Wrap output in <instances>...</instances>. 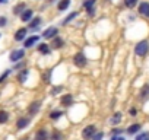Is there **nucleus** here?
<instances>
[{"mask_svg": "<svg viewBox=\"0 0 149 140\" xmlns=\"http://www.w3.org/2000/svg\"><path fill=\"white\" fill-rule=\"evenodd\" d=\"M148 51H149V42H148V41H140V42H137L136 47H134V53H136V55L143 57V55L148 54Z\"/></svg>", "mask_w": 149, "mask_h": 140, "instance_id": "obj_1", "label": "nucleus"}, {"mask_svg": "<svg viewBox=\"0 0 149 140\" xmlns=\"http://www.w3.org/2000/svg\"><path fill=\"white\" fill-rule=\"evenodd\" d=\"M95 131H97L95 125H88V127L84 128V131H82V137H84V139H91V137L95 136Z\"/></svg>", "mask_w": 149, "mask_h": 140, "instance_id": "obj_2", "label": "nucleus"}, {"mask_svg": "<svg viewBox=\"0 0 149 140\" xmlns=\"http://www.w3.org/2000/svg\"><path fill=\"white\" fill-rule=\"evenodd\" d=\"M73 61H74V64H76L78 67H82V66H85V64H86V57H85L82 53H78L76 55H74Z\"/></svg>", "mask_w": 149, "mask_h": 140, "instance_id": "obj_3", "label": "nucleus"}, {"mask_svg": "<svg viewBox=\"0 0 149 140\" xmlns=\"http://www.w3.org/2000/svg\"><path fill=\"white\" fill-rule=\"evenodd\" d=\"M25 55V50H13L10 53V60L12 61H19L21 58H24Z\"/></svg>", "mask_w": 149, "mask_h": 140, "instance_id": "obj_4", "label": "nucleus"}, {"mask_svg": "<svg viewBox=\"0 0 149 140\" xmlns=\"http://www.w3.org/2000/svg\"><path fill=\"white\" fill-rule=\"evenodd\" d=\"M54 35H57V28H56V26H50V28H47V29L42 32V37H44L45 40L54 38Z\"/></svg>", "mask_w": 149, "mask_h": 140, "instance_id": "obj_5", "label": "nucleus"}, {"mask_svg": "<svg viewBox=\"0 0 149 140\" xmlns=\"http://www.w3.org/2000/svg\"><path fill=\"white\" fill-rule=\"evenodd\" d=\"M139 13H140L142 16L149 18V3H148V2H142V3L139 5Z\"/></svg>", "mask_w": 149, "mask_h": 140, "instance_id": "obj_6", "label": "nucleus"}, {"mask_svg": "<svg viewBox=\"0 0 149 140\" xmlns=\"http://www.w3.org/2000/svg\"><path fill=\"white\" fill-rule=\"evenodd\" d=\"M25 35H26V29H25V28L18 29V31H16V34H15V41H24Z\"/></svg>", "mask_w": 149, "mask_h": 140, "instance_id": "obj_7", "label": "nucleus"}, {"mask_svg": "<svg viewBox=\"0 0 149 140\" xmlns=\"http://www.w3.org/2000/svg\"><path fill=\"white\" fill-rule=\"evenodd\" d=\"M47 139H48V134H47V131H45L44 128H41V130L37 131V134H35V140H47Z\"/></svg>", "mask_w": 149, "mask_h": 140, "instance_id": "obj_8", "label": "nucleus"}, {"mask_svg": "<svg viewBox=\"0 0 149 140\" xmlns=\"http://www.w3.org/2000/svg\"><path fill=\"white\" fill-rule=\"evenodd\" d=\"M31 18H32V10H31V9H26V10H24V12L21 13V19H22L24 22L29 21Z\"/></svg>", "mask_w": 149, "mask_h": 140, "instance_id": "obj_9", "label": "nucleus"}, {"mask_svg": "<svg viewBox=\"0 0 149 140\" xmlns=\"http://www.w3.org/2000/svg\"><path fill=\"white\" fill-rule=\"evenodd\" d=\"M72 99H73V96L70 95V94H67V95H64V96H61V105H66V107H69L70 104H72Z\"/></svg>", "mask_w": 149, "mask_h": 140, "instance_id": "obj_10", "label": "nucleus"}, {"mask_svg": "<svg viewBox=\"0 0 149 140\" xmlns=\"http://www.w3.org/2000/svg\"><path fill=\"white\" fill-rule=\"evenodd\" d=\"M37 41H38V37H37V35H34V37H31V38L25 40V44H24V45H25L26 48H29V47H32Z\"/></svg>", "mask_w": 149, "mask_h": 140, "instance_id": "obj_11", "label": "nucleus"}, {"mask_svg": "<svg viewBox=\"0 0 149 140\" xmlns=\"http://www.w3.org/2000/svg\"><path fill=\"white\" fill-rule=\"evenodd\" d=\"M28 124H29V118H19L18 123H16V127H18V128H24V127H26Z\"/></svg>", "mask_w": 149, "mask_h": 140, "instance_id": "obj_12", "label": "nucleus"}, {"mask_svg": "<svg viewBox=\"0 0 149 140\" xmlns=\"http://www.w3.org/2000/svg\"><path fill=\"white\" fill-rule=\"evenodd\" d=\"M70 5V0H60V3H58V10H66Z\"/></svg>", "mask_w": 149, "mask_h": 140, "instance_id": "obj_13", "label": "nucleus"}, {"mask_svg": "<svg viewBox=\"0 0 149 140\" xmlns=\"http://www.w3.org/2000/svg\"><path fill=\"white\" fill-rule=\"evenodd\" d=\"M140 130V124H132L129 128H127V133L129 134H134V133H137Z\"/></svg>", "mask_w": 149, "mask_h": 140, "instance_id": "obj_14", "label": "nucleus"}, {"mask_svg": "<svg viewBox=\"0 0 149 140\" xmlns=\"http://www.w3.org/2000/svg\"><path fill=\"white\" fill-rule=\"evenodd\" d=\"M38 51H40L41 54H48V53H50V45H47V44H40Z\"/></svg>", "mask_w": 149, "mask_h": 140, "instance_id": "obj_15", "label": "nucleus"}, {"mask_svg": "<svg viewBox=\"0 0 149 140\" xmlns=\"http://www.w3.org/2000/svg\"><path fill=\"white\" fill-rule=\"evenodd\" d=\"M63 44H64V42H63L61 38H54V40H53V47H54V48H61Z\"/></svg>", "mask_w": 149, "mask_h": 140, "instance_id": "obj_16", "label": "nucleus"}, {"mask_svg": "<svg viewBox=\"0 0 149 140\" xmlns=\"http://www.w3.org/2000/svg\"><path fill=\"white\" fill-rule=\"evenodd\" d=\"M9 118V114L6 111H0V124H5Z\"/></svg>", "mask_w": 149, "mask_h": 140, "instance_id": "obj_17", "label": "nucleus"}, {"mask_svg": "<svg viewBox=\"0 0 149 140\" xmlns=\"http://www.w3.org/2000/svg\"><path fill=\"white\" fill-rule=\"evenodd\" d=\"M24 9H25V3H19L18 6H15L13 13H15V15H19L21 12H24Z\"/></svg>", "mask_w": 149, "mask_h": 140, "instance_id": "obj_18", "label": "nucleus"}, {"mask_svg": "<svg viewBox=\"0 0 149 140\" xmlns=\"http://www.w3.org/2000/svg\"><path fill=\"white\" fill-rule=\"evenodd\" d=\"M38 110H40V102H34V104H31V107H29V114H35Z\"/></svg>", "mask_w": 149, "mask_h": 140, "instance_id": "obj_19", "label": "nucleus"}, {"mask_svg": "<svg viewBox=\"0 0 149 140\" xmlns=\"http://www.w3.org/2000/svg\"><path fill=\"white\" fill-rule=\"evenodd\" d=\"M120 121H121V114H120V112L114 114L113 118H111V124H118Z\"/></svg>", "mask_w": 149, "mask_h": 140, "instance_id": "obj_20", "label": "nucleus"}, {"mask_svg": "<svg viewBox=\"0 0 149 140\" xmlns=\"http://www.w3.org/2000/svg\"><path fill=\"white\" fill-rule=\"evenodd\" d=\"M94 5H95V0H86L84 3V8L89 10V9H94Z\"/></svg>", "mask_w": 149, "mask_h": 140, "instance_id": "obj_21", "label": "nucleus"}, {"mask_svg": "<svg viewBox=\"0 0 149 140\" xmlns=\"http://www.w3.org/2000/svg\"><path fill=\"white\" fill-rule=\"evenodd\" d=\"M76 16H78V12H73V13H70V15H69V16H67L64 21H63V25H67V24H69V22H70L73 18H76Z\"/></svg>", "mask_w": 149, "mask_h": 140, "instance_id": "obj_22", "label": "nucleus"}, {"mask_svg": "<svg viewBox=\"0 0 149 140\" xmlns=\"http://www.w3.org/2000/svg\"><path fill=\"white\" fill-rule=\"evenodd\" d=\"M136 3H137V0H124V5L127 6V8H134L136 6Z\"/></svg>", "mask_w": 149, "mask_h": 140, "instance_id": "obj_23", "label": "nucleus"}, {"mask_svg": "<svg viewBox=\"0 0 149 140\" xmlns=\"http://www.w3.org/2000/svg\"><path fill=\"white\" fill-rule=\"evenodd\" d=\"M40 22H41V18H35V19H32V21H31L29 26H31V28H35V26H38V25H40Z\"/></svg>", "mask_w": 149, "mask_h": 140, "instance_id": "obj_24", "label": "nucleus"}, {"mask_svg": "<svg viewBox=\"0 0 149 140\" xmlns=\"http://www.w3.org/2000/svg\"><path fill=\"white\" fill-rule=\"evenodd\" d=\"M136 140H149V133H140L136 137Z\"/></svg>", "mask_w": 149, "mask_h": 140, "instance_id": "obj_25", "label": "nucleus"}, {"mask_svg": "<svg viewBox=\"0 0 149 140\" xmlns=\"http://www.w3.org/2000/svg\"><path fill=\"white\" fill-rule=\"evenodd\" d=\"M50 117H51L53 120H57V118L61 117V111H53V112L50 114Z\"/></svg>", "mask_w": 149, "mask_h": 140, "instance_id": "obj_26", "label": "nucleus"}, {"mask_svg": "<svg viewBox=\"0 0 149 140\" xmlns=\"http://www.w3.org/2000/svg\"><path fill=\"white\" fill-rule=\"evenodd\" d=\"M26 76H28V70H25V72H22V73L19 75V82H24V80L26 79Z\"/></svg>", "mask_w": 149, "mask_h": 140, "instance_id": "obj_27", "label": "nucleus"}, {"mask_svg": "<svg viewBox=\"0 0 149 140\" xmlns=\"http://www.w3.org/2000/svg\"><path fill=\"white\" fill-rule=\"evenodd\" d=\"M53 140H61V134H60L58 131H54V134H53Z\"/></svg>", "mask_w": 149, "mask_h": 140, "instance_id": "obj_28", "label": "nucleus"}, {"mask_svg": "<svg viewBox=\"0 0 149 140\" xmlns=\"http://www.w3.org/2000/svg\"><path fill=\"white\" fill-rule=\"evenodd\" d=\"M6 22H8V19H6L5 16H0V26H5Z\"/></svg>", "mask_w": 149, "mask_h": 140, "instance_id": "obj_29", "label": "nucleus"}, {"mask_svg": "<svg viewBox=\"0 0 149 140\" xmlns=\"http://www.w3.org/2000/svg\"><path fill=\"white\" fill-rule=\"evenodd\" d=\"M101 139H102V133H97L94 137V140H101Z\"/></svg>", "mask_w": 149, "mask_h": 140, "instance_id": "obj_30", "label": "nucleus"}, {"mask_svg": "<svg viewBox=\"0 0 149 140\" xmlns=\"http://www.w3.org/2000/svg\"><path fill=\"white\" fill-rule=\"evenodd\" d=\"M8 75H9V70H8V72H5V75H3L2 78H0V82H3V80L6 79V76H8Z\"/></svg>", "mask_w": 149, "mask_h": 140, "instance_id": "obj_31", "label": "nucleus"}, {"mask_svg": "<svg viewBox=\"0 0 149 140\" xmlns=\"http://www.w3.org/2000/svg\"><path fill=\"white\" fill-rule=\"evenodd\" d=\"M148 92H149V86H146V88L143 89V92H142V95L145 96V95H148Z\"/></svg>", "mask_w": 149, "mask_h": 140, "instance_id": "obj_32", "label": "nucleus"}, {"mask_svg": "<svg viewBox=\"0 0 149 140\" xmlns=\"http://www.w3.org/2000/svg\"><path fill=\"white\" fill-rule=\"evenodd\" d=\"M60 91H61V88H56V89H54V91H53V94H54V95H56V94H57V92H60Z\"/></svg>", "mask_w": 149, "mask_h": 140, "instance_id": "obj_33", "label": "nucleus"}, {"mask_svg": "<svg viewBox=\"0 0 149 140\" xmlns=\"http://www.w3.org/2000/svg\"><path fill=\"white\" fill-rule=\"evenodd\" d=\"M130 114H132V115H134V114H136V110H133V108H132V110H130Z\"/></svg>", "mask_w": 149, "mask_h": 140, "instance_id": "obj_34", "label": "nucleus"}, {"mask_svg": "<svg viewBox=\"0 0 149 140\" xmlns=\"http://www.w3.org/2000/svg\"><path fill=\"white\" fill-rule=\"evenodd\" d=\"M8 2V0H0V3H6Z\"/></svg>", "mask_w": 149, "mask_h": 140, "instance_id": "obj_35", "label": "nucleus"}, {"mask_svg": "<svg viewBox=\"0 0 149 140\" xmlns=\"http://www.w3.org/2000/svg\"><path fill=\"white\" fill-rule=\"evenodd\" d=\"M116 140H124V139H123V137H117Z\"/></svg>", "mask_w": 149, "mask_h": 140, "instance_id": "obj_36", "label": "nucleus"}]
</instances>
